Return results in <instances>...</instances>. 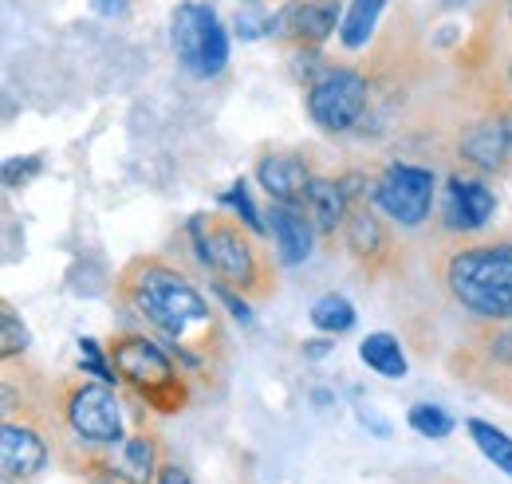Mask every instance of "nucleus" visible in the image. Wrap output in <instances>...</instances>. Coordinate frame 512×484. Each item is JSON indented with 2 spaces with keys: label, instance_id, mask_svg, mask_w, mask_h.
Listing matches in <instances>:
<instances>
[{
  "label": "nucleus",
  "instance_id": "obj_1",
  "mask_svg": "<svg viewBox=\"0 0 512 484\" xmlns=\"http://www.w3.org/2000/svg\"><path fill=\"white\" fill-rule=\"evenodd\" d=\"M119 296L154 327L170 347H190L197 355L213 351L209 343H221L217 311L190 284L186 272L158 256H138L119 272Z\"/></svg>",
  "mask_w": 512,
  "mask_h": 484
},
{
  "label": "nucleus",
  "instance_id": "obj_2",
  "mask_svg": "<svg viewBox=\"0 0 512 484\" xmlns=\"http://www.w3.org/2000/svg\"><path fill=\"white\" fill-rule=\"evenodd\" d=\"M438 276L473 323H512V237L453 244L438 260Z\"/></svg>",
  "mask_w": 512,
  "mask_h": 484
},
{
  "label": "nucleus",
  "instance_id": "obj_3",
  "mask_svg": "<svg viewBox=\"0 0 512 484\" xmlns=\"http://www.w3.org/2000/svg\"><path fill=\"white\" fill-rule=\"evenodd\" d=\"M190 241L197 248V260L229 288H237L249 300H268L276 292L272 260L253 244V233L237 217L221 213H197L190 217Z\"/></svg>",
  "mask_w": 512,
  "mask_h": 484
},
{
  "label": "nucleus",
  "instance_id": "obj_4",
  "mask_svg": "<svg viewBox=\"0 0 512 484\" xmlns=\"http://www.w3.org/2000/svg\"><path fill=\"white\" fill-rule=\"evenodd\" d=\"M111 363L119 370V382H127L138 402H146V410L154 414H182L190 406V382L186 374L174 366L166 355V347H158L150 335L138 331H119L111 343Z\"/></svg>",
  "mask_w": 512,
  "mask_h": 484
},
{
  "label": "nucleus",
  "instance_id": "obj_5",
  "mask_svg": "<svg viewBox=\"0 0 512 484\" xmlns=\"http://www.w3.org/2000/svg\"><path fill=\"white\" fill-rule=\"evenodd\" d=\"M170 48L193 79H217L229 63V32L213 4L182 0L170 16Z\"/></svg>",
  "mask_w": 512,
  "mask_h": 484
},
{
  "label": "nucleus",
  "instance_id": "obj_6",
  "mask_svg": "<svg viewBox=\"0 0 512 484\" xmlns=\"http://www.w3.org/2000/svg\"><path fill=\"white\" fill-rule=\"evenodd\" d=\"M308 119L323 134H347L367 119L375 103V83L367 71L355 67H327L320 79L308 87Z\"/></svg>",
  "mask_w": 512,
  "mask_h": 484
},
{
  "label": "nucleus",
  "instance_id": "obj_7",
  "mask_svg": "<svg viewBox=\"0 0 512 484\" xmlns=\"http://www.w3.org/2000/svg\"><path fill=\"white\" fill-rule=\"evenodd\" d=\"M60 414L67 429L95 449H119L123 437V406L115 398V386L103 382H67L60 390Z\"/></svg>",
  "mask_w": 512,
  "mask_h": 484
},
{
  "label": "nucleus",
  "instance_id": "obj_8",
  "mask_svg": "<svg viewBox=\"0 0 512 484\" xmlns=\"http://www.w3.org/2000/svg\"><path fill=\"white\" fill-rule=\"evenodd\" d=\"M434 197H438V178L430 166L390 162L383 178L375 182V205L386 213V221L402 229H422L430 221Z\"/></svg>",
  "mask_w": 512,
  "mask_h": 484
},
{
  "label": "nucleus",
  "instance_id": "obj_9",
  "mask_svg": "<svg viewBox=\"0 0 512 484\" xmlns=\"http://www.w3.org/2000/svg\"><path fill=\"white\" fill-rule=\"evenodd\" d=\"M457 154L477 174L512 170V103H489L477 119L465 122L457 138Z\"/></svg>",
  "mask_w": 512,
  "mask_h": 484
},
{
  "label": "nucleus",
  "instance_id": "obj_10",
  "mask_svg": "<svg viewBox=\"0 0 512 484\" xmlns=\"http://www.w3.org/2000/svg\"><path fill=\"white\" fill-rule=\"evenodd\" d=\"M343 0H284L272 12V36L292 48H323L343 24Z\"/></svg>",
  "mask_w": 512,
  "mask_h": 484
},
{
  "label": "nucleus",
  "instance_id": "obj_11",
  "mask_svg": "<svg viewBox=\"0 0 512 484\" xmlns=\"http://www.w3.org/2000/svg\"><path fill=\"white\" fill-rule=\"evenodd\" d=\"M343 244H347V252L355 256V264L367 268L371 276L386 272L390 260H394V241H390L386 221L371 205H363V201L351 205V217H347V225H343Z\"/></svg>",
  "mask_w": 512,
  "mask_h": 484
},
{
  "label": "nucleus",
  "instance_id": "obj_12",
  "mask_svg": "<svg viewBox=\"0 0 512 484\" xmlns=\"http://www.w3.org/2000/svg\"><path fill=\"white\" fill-rule=\"evenodd\" d=\"M497 213V193L481 178L449 174L446 182V225L449 233H481Z\"/></svg>",
  "mask_w": 512,
  "mask_h": 484
},
{
  "label": "nucleus",
  "instance_id": "obj_13",
  "mask_svg": "<svg viewBox=\"0 0 512 484\" xmlns=\"http://www.w3.org/2000/svg\"><path fill=\"white\" fill-rule=\"evenodd\" d=\"M268 233H272V244H276V260L284 268H296L312 256L316 248V225L308 217L304 205H288V201H268Z\"/></svg>",
  "mask_w": 512,
  "mask_h": 484
},
{
  "label": "nucleus",
  "instance_id": "obj_14",
  "mask_svg": "<svg viewBox=\"0 0 512 484\" xmlns=\"http://www.w3.org/2000/svg\"><path fill=\"white\" fill-rule=\"evenodd\" d=\"M48 441L36 425L28 422H4L0 429V465H4V477L8 481H28L36 473L48 469Z\"/></svg>",
  "mask_w": 512,
  "mask_h": 484
},
{
  "label": "nucleus",
  "instance_id": "obj_15",
  "mask_svg": "<svg viewBox=\"0 0 512 484\" xmlns=\"http://www.w3.org/2000/svg\"><path fill=\"white\" fill-rule=\"evenodd\" d=\"M312 166L304 154H264L256 162V182L268 193V201H288V205H304L308 185H312Z\"/></svg>",
  "mask_w": 512,
  "mask_h": 484
},
{
  "label": "nucleus",
  "instance_id": "obj_16",
  "mask_svg": "<svg viewBox=\"0 0 512 484\" xmlns=\"http://www.w3.org/2000/svg\"><path fill=\"white\" fill-rule=\"evenodd\" d=\"M351 205L355 201L347 197V189H343L339 178H312L308 197H304V209H308V217H312V225H316L320 237L343 233V225L351 217Z\"/></svg>",
  "mask_w": 512,
  "mask_h": 484
},
{
  "label": "nucleus",
  "instance_id": "obj_17",
  "mask_svg": "<svg viewBox=\"0 0 512 484\" xmlns=\"http://www.w3.org/2000/svg\"><path fill=\"white\" fill-rule=\"evenodd\" d=\"M158 445L154 437L146 433H134L119 445V457H115V481L123 484H154L158 481Z\"/></svg>",
  "mask_w": 512,
  "mask_h": 484
},
{
  "label": "nucleus",
  "instance_id": "obj_18",
  "mask_svg": "<svg viewBox=\"0 0 512 484\" xmlns=\"http://www.w3.org/2000/svg\"><path fill=\"white\" fill-rule=\"evenodd\" d=\"M469 351L477 355V374L512 370V323H477V339Z\"/></svg>",
  "mask_w": 512,
  "mask_h": 484
},
{
  "label": "nucleus",
  "instance_id": "obj_19",
  "mask_svg": "<svg viewBox=\"0 0 512 484\" xmlns=\"http://www.w3.org/2000/svg\"><path fill=\"white\" fill-rule=\"evenodd\" d=\"M390 0H351L347 12H343V24H339V48L343 52H359L371 44L375 28H379V16L386 12Z\"/></svg>",
  "mask_w": 512,
  "mask_h": 484
},
{
  "label": "nucleus",
  "instance_id": "obj_20",
  "mask_svg": "<svg viewBox=\"0 0 512 484\" xmlns=\"http://www.w3.org/2000/svg\"><path fill=\"white\" fill-rule=\"evenodd\" d=\"M359 359L371 366L375 374H383V378H406V351H402V343H398V335H390V331H371L363 343H359Z\"/></svg>",
  "mask_w": 512,
  "mask_h": 484
},
{
  "label": "nucleus",
  "instance_id": "obj_21",
  "mask_svg": "<svg viewBox=\"0 0 512 484\" xmlns=\"http://www.w3.org/2000/svg\"><path fill=\"white\" fill-rule=\"evenodd\" d=\"M355 319H359L355 303L347 300V296H339V292H323L320 300L312 303V323L323 335H347L355 327Z\"/></svg>",
  "mask_w": 512,
  "mask_h": 484
},
{
  "label": "nucleus",
  "instance_id": "obj_22",
  "mask_svg": "<svg viewBox=\"0 0 512 484\" xmlns=\"http://www.w3.org/2000/svg\"><path fill=\"white\" fill-rule=\"evenodd\" d=\"M465 429H469V437H473V445L501 469V473H509L512 477V437L505 433V429H497V425L481 422V418H469L465 422Z\"/></svg>",
  "mask_w": 512,
  "mask_h": 484
},
{
  "label": "nucleus",
  "instance_id": "obj_23",
  "mask_svg": "<svg viewBox=\"0 0 512 484\" xmlns=\"http://www.w3.org/2000/svg\"><path fill=\"white\" fill-rule=\"evenodd\" d=\"M221 205H225V209H233V213H237V221H241L253 237H264V233H268V221H264V213L256 209L253 189H249L245 178H241V182H233L225 193H221Z\"/></svg>",
  "mask_w": 512,
  "mask_h": 484
},
{
  "label": "nucleus",
  "instance_id": "obj_24",
  "mask_svg": "<svg viewBox=\"0 0 512 484\" xmlns=\"http://www.w3.org/2000/svg\"><path fill=\"white\" fill-rule=\"evenodd\" d=\"M75 347H79V370H83L87 378H95V382H103V386H115V382H119V370L111 363V351H107L99 339H79Z\"/></svg>",
  "mask_w": 512,
  "mask_h": 484
},
{
  "label": "nucleus",
  "instance_id": "obj_25",
  "mask_svg": "<svg viewBox=\"0 0 512 484\" xmlns=\"http://www.w3.org/2000/svg\"><path fill=\"white\" fill-rule=\"evenodd\" d=\"M406 422H410V429H414L418 437H430V441H446L449 433H453L449 410L434 406V402H418V406H410Z\"/></svg>",
  "mask_w": 512,
  "mask_h": 484
},
{
  "label": "nucleus",
  "instance_id": "obj_26",
  "mask_svg": "<svg viewBox=\"0 0 512 484\" xmlns=\"http://www.w3.org/2000/svg\"><path fill=\"white\" fill-rule=\"evenodd\" d=\"M28 347H32V335H28L24 319L16 315L12 303H4L0 307V351H4V363H12L16 355H24Z\"/></svg>",
  "mask_w": 512,
  "mask_h": 484
},
{
  "label": "nucleus",
  "instance_id": "obj_27",
  "mask_svg": "<svg viewBox=\"0 0 512 484\" xmlns=\"http://www.w3.org/2000/svg\"><path fill=\"white\" fill-rule=\"evenodd\" d=\"M233 28H237V36H241V40H260V36H272V12H264L260 4H245V8L237 12Z\"/></svg>",
  "mask_w": 512,
  "mask_h": 484
},
{
  "label": "nucleus",
  "instance_id": "obj_28",
  "mask_svg": "<svg viewBox=\"0 0 512 484\" xmlns=\"http://www.w3.org/2000/svg\"><path fill=\"white\" fill-rule=\"evenodd\" d=\"M44 170V154H28V158H8L4 162V185L8 189H20L24 182H32L36 174Z\"/></svg>",
  "mask_w": 512,
  "mask_h": 484
},
{
  "label": "nucleus",
  "instance_id": "obj_29",
  "mask_svg": "<svg viewBox=\"0 0 512 484\" xmlns=\"http://www.w3.org/2000/svg\"><path fill=\"white\" fill-rule=\"evenodd\" d=\"M217 300L225 303V307L233 311V319H241L245 327H253V323H256L253 307H249V296H241L237 288H229V284H217Z\"/></svg>",
  "mask_w": 512,
  "mask_h": 484
},
{
  "label": "nucleus",
  "instance_id": "obj_30",
  "mask_svg": "<svg viewBox=\"0 0 512 484\" xmlns=\"http://www.w3.org/2000/svg\"><path fill=\"white\" fill-rule=\"evenodd\" d=\"M355 418H359V425H363L367 433H375V437H390V425H386L371 406H359V410H355Z\"/></svg>",
  "mask_w": 512,
  "mask_h": 484
},
{
  "label": "nucleus",
  "instance_id": "obj_31",
  "mask_svg": "<svg viewBox=\"0 0 512 484\" xmlns=\"http://www.w3.org/2000/svg\"><path fill=\"white\" fill-rule=\"evenodd\" d=\"M91 8L99 16H107V20H123L130 12V0H91Z\"/></svg>",
  "mask_w": 512,
  "mask_h": 484
},
{
  "label": "nucleus",
  "instance_id": "obj_32",
  "mask_svg": "<svg viewBox=\"0 0 512 484\" xmlns=\"http://www.w3.org/2000/svg\"><path fill=\"white\" fill-rule=\"evenodd\" d=\"M154 484H193V481L182 465H162V469H158V481Z\"/></svg>",
  "mask_w": 512,
  "mask_h": 484
},
{
  "label": "nucleus",
  "instance_id": "obj_33",
  "mask_svg": "<svg viewBox=\"0 0 512 484\" xmlns=\"http://www.w3.org/2000/svg\"><path fill=\"white\" fill-rule=\"evenodd\" d=\"M331 347H335V335H327V339H308V343H304V359H323V355H331Z\"/></svg>",
  "mask_w": 512,
  "mask_h": 484
},
{
  "label": "nucleus",
  "instance_id": "obj_34",
  "mask_svg": "<svg viewBox=\"0 0 512 484\" xmlns=\"http://www.w3.org/2000/svg\"><path fill=\"white\" fill-rule=\"evenodd\" d=\"M465 0H442V8H461Z\"/></svg>",
  "mask_w": 512,
  "mask_h": 484
},
{
  "label": "nucleus",
  "instance_id": "obj_35",
  "mask_svg": "<svg viewBox=\"0 0 512 484\" xmlns=\"http://www.w3.org/2000/svg\"><path fill=\"white\" fill-rule=\"evenodd\" d=\"M245 4H256V0H245Z\"/></svg>",
  "mask_w": 512,
  "mask_h": 484
},
{
  "label": "nucleus",
  "instance_id": "obj_36",
  "mask_svg": "<svg viewBox=\"0 0 512 484\" xmlns=\"http://www.w3.org/2000/svg\"><path fill=\"white\" fill-rule=\"evenodd\" d=\"M509 75H512V63H509Z\"/></svg>",
  "mask_w": 512,
  "mask_h": 484
},
{
  "label": "nucleus",
  "instance_id": "obj_37",
  "mask_svg": "<svg viewBox=\"0 0 512 484\" xmlns=\"http://www.w3.org/2000/svg\"><path fill=\"white\" fill-rule=\"evenodd\" d=\"M8 484H12V481H8Z\"/></svg>",
  "mask_w": 512,
  "mask_h": 484
}]
</instances>
